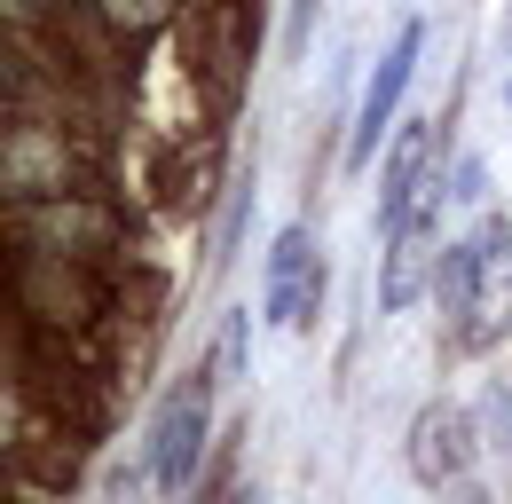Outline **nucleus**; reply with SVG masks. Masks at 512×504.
Masks as SVG:
<instances>
[{
  "label": "nucleus",
  "instance_id": "6e6552de",
  "mask_svg": "<svg viewBox=\"0 0 512 504\" xmlns=\"http://www.w3.org/2000/svg\"><path fill=\"white\" fill-rule=\"evenodd\" d=\"M434 292H442L449 331H465V315H473V237H457V245L434 252Z\"/></svg>",
  "mask_w": 512,
  "mask_h": 504
},
{
  "label": "nucleus",
  "instance_id": "9d476101",
  "mask_svg": "<svg viewBox=\"0 0 512 504\" xmlns=\"http://www.w3.org/2000/svg\"><path fill=\"white\" fill-rule=\"evenodd\" d=\"M103 8H111V24H127V32H150V24L174 16V0H103Z\"/></svg>",
  "mask_w": 512,
  "mask_h": 504
},
{
  "label": "nucleus",
  "instance_id": "9b49d317",
  "mask_svg": "<svg viewBox=\"0 0 512 504\" xmlns=\"http://www.w3.org/2000/svg\"><path fill=\"white\" fill-rule=\"evenodd\" d=\"M245 205H253V182L229 189V213H221V237H213V252H221V268L237 260V229H245Z\"/></svg>",
  "mask_w": 512,
  "mask_h": 504
},
{
  "label": "nucleus",
  "instance_id": "423d86ee",
  "mask_svg": "<svg viewBox=\"0 0 512 504\" xmlns=\"http://www.w3.org/2000/svg\"><path fill=\"white\" fill-rule=\"evenodd\" d=\"M410 481L418 489H442V497L457 481H473V418L457 402H426L410 418Z\"/></svg>",
  "mask_w": 512,
  "mask_h": 504
},
{
  "label": "nucleus",
  "instance_id": "f03ea898",
  "mask_svg": "<svg viewBox=\"0 0 512 504\" xmlns=\"http://www.w3.org/2000/svg\"><path fill=\"white\" fill-rule=\"evenodd\" d=\"M260 315L276 331H316L323 315V252H316V229L284 221L276 245H268V276H260Z\"/></svg>",
  "mask_w": 512,
  "mask_h": 504
},
{
  "label": "nucleus",
  "instance_id": "1a4fd4ad",
  "mask_svg": "<svg viewBox=\"0 0 512 504\" xmlns=\"http://www.w3.org/2000/svg\"><path fill=\"white\" fill-rule=\"evenodd\" d=\"M245 347H253V323H245V308H221V331H213V363H205V371L221 378V386H229V378H245Z\"/></svg>",
  "mask_w": 512,
  "mask_h": 504
},
{
  "label": "nucleus",
  "instance_id": "0eeeda50",
  "mask_svg": "<svg viewBox=\"0 0 512 504\" xmlns=\"http://www.w3.org/2000/svg\"><path fill=\"white\" fill-rule=\"evenodd\" d=\"M449 197V189H442ZM442 197L410 221V229H394L386 237V252H379V308L386 315H402L410 300H418V284H426V260H434V213H442Z\"/></svg>",
  "mask_w": 512,
  "mask_h": 504
},
{
  "label": "nucleus",
  "instance_id": "f257e3e1",
  "mask_svg": "<svg viewBox=\"0 0 512 504\" xmlns=\"http://www.w3.org/2000/svg\"><path fill=\"white\" fill-rule=\"evenodd\" d=\"M205 441H213V371L182 378V386L158 402V434H150V481H158V497H182L197 481Z\"/></svg>",
  "mask_w": 512,
  "mask_h": 504
},
{
  "label": "nucleus",
  "instance_id": "4468645a",
  "mask_svg": "<svg viewBox=\"0 0 512 504\" xmlns=\"http://www.w3.org/2000/svg\"><path fill=\"white\" fill-rule=\"evenodd\" d=\"M449 504H489V489H481V481H457V489H449Z\"/></svg>",
  "mask_w": 512,
  "mask_h": 504
},
{
  "label": "nucleus",
  "instance_id": "7ed1b4c3",
  "mask_svg": "<svg viewBox=\"0 0 512 504\" xmlns=\"http://www.w3.org/2000/svg\"><path fill=\"white\" fill-rule=\"evenodd\" d=\"M426 56V16H402L394 24V40H386L379 71H371V87H363V111H355V134H347V166H371L386 142V126L402 111V95H410V71Z\"/></svg>",
  "mask_w": 512,
  "mask_h": 504
},
{
  "label": "nucleus",
  "instance_id": "f8f14e48",
  "mask_svg": "<svg viewBox=\"0 0 512 504\" xmlns=\"http://www.w3.org/2000/svg\"><path fill=\"white\" fill-rule=\"evenodd\" d=\"M308 32H316V0H292V24H284V63L308 56Z\"/></svg>",
  "mask_w": 512,
  "mask_h": 504
},
{
  "label": "nucleus",
  "instance_id": "dca6fc26",
  "mask_svg": "<svg viewBox=\"0 0 512 504\" xmlns=\"http://www.w3.org/2000/svg\"><path fill=\"white\" fill-rule=\"evenodd\" d=\"M505 56H512V24H505Z\"/></svg>",
  "mask_w": 512,
  "mask_h": 504
},
{
  "label": "nucleus",
  "instance_id": "2eb2a0df",
  "mask_svg": "<svg viewBox=\"0 0 512 504\" xmlns=\"http://www.w3.org/2000/svg\"><path fill=\"white\" fill-rule=\"evenodd\" d=\"M8 8H16V16H24V8H40V0H8Z\"/></svg>",
  "mask_w": 512,
  "mask_h": 504
},
{
  "label": "nucleus",
  "instance_id": "20e7f679",
  "mask_svg": "<svg viewBox=\"0 0 512 504\" xmlns=\"http://www.w3.org/2000/svg\"><path fill=\"white\" fill-rule=\"evenodd\" d=\"M505 331H512V221L489 213L473 229V315H465L457 347L489 355V347H505Z\"/></svg>",
  "mask_w": 512,
  "mask_h": 504
},
{
  "label": "nucleus",
  "instance_id": "f3484780",
  "mask_svg": "<svg viewBox=\"0 0 512 504\" xmlns=\"http://www.w3.org/2000/svg\"><path fill=\"white\" fill-rule=\"evenodd\" d=\"M505 103H512V87H505Z\"/></svg>",
  "mask_w": 512,
  "mask_h": 504
},
{
  "label": "nucleus",
  "instance_id": "ddd939ff",
  "mask_svg": "<svg viewBox=\"0 0 512 504\" xmlns=\"http://www.w3.org/2000/svg\"><path fill=\"white\" fill-rule=\"evenodd\" d=\"M481 182H489V166H481V150H465V158L449 166V197H465V205H473V197H481Z\"/></svg>",
  "mask_w": 512,
  "mask_h": 504
},
{
  "label": "nucleus",
  "instance_id": "39448f33",
  "mask_svg": "<svg viewBox=\"0 0 512 504\" xmlns=\"http://www.w3.org/2000/svg\"><path fill=\"white\" fill-rule=\"evenodd\" d=\"M434 150H442V134L426 119H402V134H394V150H386L379 166V237H394V229H410L442 189H434Z\"/></svg>",
  "mask_w": 512,
  "mask_h": 504
}]
</instances>
